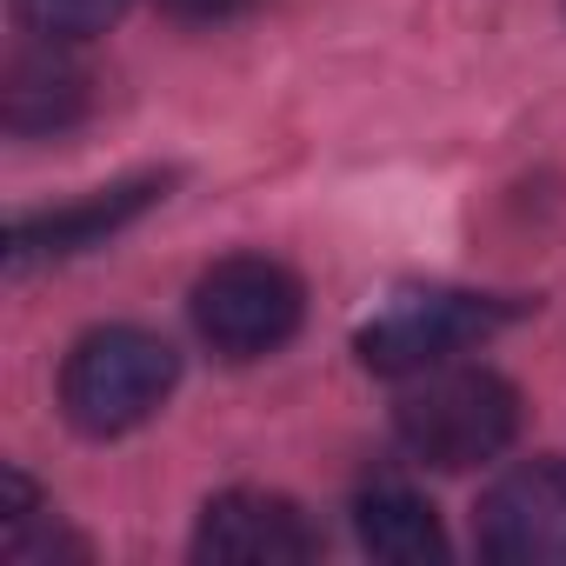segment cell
Returning a JSON list of instances; mask_svg holds the SVG:
<instances>
[{"mask_svg":"<svg viewBox=\"0 0 566 566\" xmlns=\"http://www.w3.org/2000/svg\"><path fill=\"white\" fill-rule=\"evenodd\" d=\"M394 427H400L413 460H427L440 473H467V467L500 460L520 440V394L493 367L447 360V367L413 374V387L394 407Z\"/></svg>","mask_w":566,"mask_h":566,"instance_id":"1","label":"cell"},{"mask_svg":"<svg viewBox=\"0 0 566 566\" xmlns=\"http://www.w3.org/2000/svg\"><path fill=\"white\" fill-rule=\"evenodd\" d=\"M180 380V354L147 334V327H94L74 340L67 367H61V407L81 433L114 440L134 433L140 420H154L167 407Z\"/></svg>","mask_w":566,"mask_h":566,"instance_id":"2","label":"cell"},{"mask_svg":"<svg viewBox=\"0 0 566 566\" xmlns=\"http://www.w3.org/2000/svg\"><path fill=\"white\" fill-rule=\"evenodd\" d=\"M307 287L266 253H227L193 280V327L220 360H266L301 334Z\"/></svg>","mask_w":566,"mask_h":566,"instance_id":"3","label":"cell"},{"mask_svg":"<svg viewBox=\"0 0 566 566\" xmlns=\"http://www.w3.org/2000/svg\"><path fill=\"white\" fill-rule=\"evenodd\" d=\"M520 314V301L500 294H460V287H420V294H394L367 327H360V360L374 374L413 380L427 367H447L453 354L493 340L506 321Z\"/></svg>","mask_w":566,"mask_h":566,"instance_id":"4","label":"cell"},{"mask_svg":"<svg viewBox=\"0 0 566 566\" xmlns=\"http://www.w3.org/2000/svg\"><path fill=\"white\" fill-rule=\"evenodd\" d=\"M480 553L500 566H553L566 559V460H526L480 500Z\"/></svg>","mask_w":566,"mask_h":566,"instance_id":"5","label":"cell"},{"mask_svg":"<svg viewBox=\"0 0 566 566\" xmlns=\"http://www.w3.org/2000/svg\"><path fill=\"white\" fill-rule=\"evenodd\" d=\"M314 553H321V526L287 493H260V486H233L207 500L193 533V559H220V566H301Z\"/></svg>","mask_w":566,"mask_h":566,"instance_id":"6","label":"cell"},{"mask_svg":"<svg viewBox=\"0 0 566 566\" xmlns=\"http://www.w3.org/2000/svg\"><path fill=\"white\" fill-rule=\"evenodd\" d=\"M154 200H167V174H140V180H120V187H101L74 207H54V213H34V220H14L8 233V266L28 273V266H48V260H74L87 247H107L120 227H134Z\"/></svg>","mask_w":566,"mask_h":566,"instance_id":"7","label":"cell"},{"mask_svg":"<svg viewBox=\"0 0 566 566\" xmlns=\"http://www.w3.org/2000/svg\"><path fill=\"white\" fill-rule=\"evenodd\" d=\"M354 526H360V546L374 559H387V566H433V559H447L440 513L407 480H374L354 500Z\"/></svg>","mask_w":566,"mask_h":566,"instance_id":"8","label":"cell"},{"mask_svg":"<svg viewBox=\"0 0 566 566\" xmlns=\"http://www.w3.org/2000/svg\"><path fill=\"white\" fill-rule=\"evenodd\" d=\"M81 107H87V74H81V67H67V61H54V54L14 67V87H8V127H14V134L67 127Z\"/></svg>","mask_w":566,"mask_h":566,"instance_id":"9","label":"cell"},{"mask_svg":"<svg viewBox=\"0 0 566 566\" xmlns=\"http://www.w3.org/2000/svg\"><path fill=\"white\" fill-rule=\"evenodd\" d=\"M21 8V21L41 34V41H94V34H107L120 14H127V0H14Z\"/></svg>","mask_w":566,"mask_h":566,"instance_id":"10","label":"cell"},{"mask_svg":"<svg viewBox=\"0 0 566 566\" xmlns=\"http://www.w3.org/2000/svg\"><path fill=\"white\" fill-rule=\"evenodd\" d=\"M167 14H180V21H233V14H247L253 0H160Z\"/></svg>","mask_w":566,"mask_h":566,"instance_id":"11","label":"cell"}]
</instances>
